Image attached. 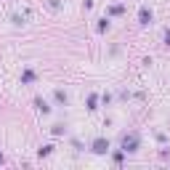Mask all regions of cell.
<instances>
[{"mask_svg": "<svg viewBox=\"0 0 170 170\" xmlns=\"http://www.w3.org/2000/svg\"><path fill=\"white\" fill-rule=\"evenodd\" d=\"M96 151H106V144L104 141H96Z\"/></svg>", "mask_w": 170, "mask_h": 170, "instance_id": "cell-1", "label": "cell"}]
</instances>
